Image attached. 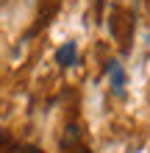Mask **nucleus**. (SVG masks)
<instances>
[{
  "label": "nucleus",
  "instance_id": "f257e3e1",
  "mask_svg": "<svg viewBox=\"0 0 150 153\" xmlns=\"http://www.w3.org/2000/svg\"><path fill=\"white\" fill-rule=\"evenodd\" d=\"M75 56H78V48H75V42H67V45H61V48L56 50V61L61 67H69V64H75Z\"/></svg>",
  "mask_w": 150,
  "mask_h": 153
},
{
  "label": "nucleus",
  "instance_id": "f03ea898",
  "mask_svg": "<svg viewBox=\"0 0 150 153\" xmlns=\"http://www.w3.org/2000/svg\"><path fill=\"white\" fill-rule=\"evenodd\" d=\"M109 75H111L114 92L122 95V92H125V73H122V67H120V64H109Z\"/></svg>",
  "mask_w": 150,
  "mask_h": 153
},
{
  "label": "nucleus",
  "instance_id": "7ed1b4c3",
  "mask_svg": "<svg viewBox=\"0 0 150 153\" xmlns=\"http://www.w3.org/2000/svg\"><path fill=\"white\" fill-rule=\"evenodd\" d=\"M75 139H78V134H75V128H67V137H64V142H61V145L67 148L69 142H75Z\"/></svg>",
  "mask_w": 150,
  "mask_h": 153
},
{
  "label": "nucleus",
  "instance_id": "20e7f679",
  "mask_svg": "<svg viewBox=\"0 0 150 153\" xmlns=\"http://www.w3.org/2000/svg\"><path fill=\"white\" fill-rule=\"evenodd\" d=\"M25 153H42L39 148H28V150H25Z\"/></svg>",
  "mask_w": 150,
  "mask_h": 153
},
{
  "label": "nucleus",
  "instance_id": "39448f33",
  "mask_svg": "<svg viewBox=\"0 0 150 153\" xmlns=\"http://www.w3.org/2000/svg\"><path fill=\"white\" fill-rule=\"evenodd\" d=\"M0 142H6V134H3V131H0Z\"/></svg>",
  "mask_w": 150,
  "mask_h": 153
}]
</instances>
